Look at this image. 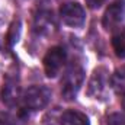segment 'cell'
I'll list each match as a JSON object with an SVG mask.
<instances>
[{"label": "cell", "mask_w": 125, "mask_h": 125, "mask_svg": "<svg viewBox=\"0 0 125 125\" xmlns=\"http://www.w3.org/2000/svg\"><path fill=\"white\" fill-rule=\"evenodd\" d=\"M84 82V70L79 62H71L61 80V94L65 100H73Z\"/></svg>", "instance_id": "1"}, {"label": "cell", "mask_w": 125, "mask_h": 125, "mask_svg": "<svg viewBox=\"0 0 125 125\" xmlns=\"http://www.w3.org/2000/svg\"><path fill=\"white\" fill-rule=\"evenodd\" d=\"M51 100V90L47 86L35 84L28 87L22 93V105L26 111H39L44 109Z\"/></svg>", "instance_id": "2"}, {"label": "cell", "mask_w": 125, "mask_h": 125, "mask_svg": "<svg viewBox=\"0 0 125 125\" xmlns=\"http://www.w3.org/2000/svg\"><path fill=\"white\" fill-rule=\"evenodd\" d=\"M60 16L62 22L71 28H82L86 22V12L83 6L76 1L64 3L60 9Z\"/></svg>", "instance_id": "3"}, {"label": "cell", "mask_w": 125, "mask_h": 125, "mask_svg": "<svg viewBox=\"0 0 125 125\" xmlns=\"http://www.w3.org/2000/svg\"><path fill=\"white\" fill-rule=\"evenodd\" d=\"M67 54L61 47H52L44 57V70L48 77H57L65 64Z\"/></svg>", "instance_id": "4"}, {"label": "cell", "mask_w": 125, "mask_h": 125, "mask_svg": "<svg viewBox=\"0 0 125 125\" xmlns=\"http://www.w3.org/2000/svg\"><path fill=\"white\" fill-rule=\"evenodd\" d=\"M124 19H125V0H116L105 10L103 18H102V25L106 31H112V29H116Z\"/></svg>", "instance_id": "5"}, {"label": "cell", "mask_w": 125, "mask_h": 125, "mask_svg": "<svg viewBox=\"0 0 125 125\" xmlns=\"http://www.w3.org/2000/svg\"><path fill=\"white\" fill-rule=\"evenodd\" d=\"M0 97H1V102L9 108H15L22 102V90L16 79H6L1 87Z\"/></svg>", "instance_id": "6"}, {"label": "cell", "mask_w": 125, "mask_h": 125, "mask_svg": "<svg viewBox=\"0 0 125 125\" xmlns=\"http://www.w3.org/2000/svg\"><path fill=\"white\" fill-rule=\"evenodd\" d=\"M33 28L39 35L48 36L57 31V21L51 10H39L33 21Z\"/></svg>", "instance_id": "7"}, {"label": "cell", "mask_w": 125, "mask_h": 125, "mask_svg": "<svg viewBox=\"0 0 125 125\" xmlns=\"http://www.w3.org/2000/svg\"><path fill=\"white\" fill-rule=\"evenodd\" d=\"M108 86V71L105 67H99L96 68L89 80V86H87V93L94 99L102 97Z\"/></svg>", "instance_id": "8"}, {"label": "cell", "mask_w": 125, "mask_h": 125, "mask_svg": "<svg viewBox=\"0 0 125 125\" xmlns=\"http://www.w3.org/2000/svg\"><path fill=\"white\" fill-rule=\"evenodd\" d=\"M60 122L61 125H90L89 118L79 111H65L62 112V115L60 116Z\"/></svg>", "instance_id": "9"}, {"label": "cell", "mask_w": 125, "mask_h": 125, "mask_svg": "<svg viewBox=\"0 0 125 125\" xmlns=\"http://www.w3.org/2000/svg\"><path fill=\"white\" fill-rule=\"evenodd\" d=\"M112 48L116 57L125 58V26H118L112 35Z\"/></svg>", "instance_id": "10"}, {"label": "cell", "mask_w": 125, "mask_h": 125, "mask_svg": "<svg viewBox=\"0 0 125 125\" xmlns=\"http://www.w3.org/2000/svg\"><path fill=\"white\" fill-rule=\"evenodd\" d=\"M111 86L118 94H125V65L116 68L111 77Z\"/></svg>", "instance_id": "11"}, {"label": "cell", "mask_w": 125, "mask_h": 125, "mask_svg": "<svg viewBox=\"0 0 125 125\" xmlns=\"http://www.w3.org/2000/svg\"><path fill=\"white\" fill-rule=\"evenodd\" d=\"M19 33H21V22L19 21H15L10 26V31L7 35V42L9 45L12 47L15 42H18V38H19Z\"/></svg>", "instance_id": "12"}, {"label": "cell", "mask_w": 125, "mask_h": 125, "mask_svg": "<svg viewBox=\"0 0 125 125\" xmlns=\"http://www.w3.org/2000/svg\"><path fill=\"white\" fill-rule=\"evenodd\" d=\"M108 125H125V115H122V114H112L108 118Z\"/></svg>", "instance_id": "13"}, {"label": "cell", "mask_w": 125, "mask_h": 125, "mask_svg": "<svg viewBox=\"0 0 125 125\" xmlns=\"http://www.w3.org/2000/svg\"><path fill=\"white\" fill-rule=\"evenodd\" d=\"M0 125H13V121L7 114L0 112Z\"/></svg>", "instance_id": "14"}, {"label": "cell", "mask_w": 125, "mask_h": 125, "mask_svg": "<svg viewBox=\"0 0 125 125\" xmlns=\"http://www.w3.org/2000/svg\"><path fill=\"white\" fill-rule=\"evenodd\" d=\"M103 3H105V0H86V4H87L90 9H97V7H100Z\"/></svg>", "instance_id": "15"}, {"label": "cell", "mask_w": 125, "mask_h": 125, "mask_svg": "<svg viewBox=\"0 0 125 125\" xmlns=\"http://www.w3.org/2000/svg\"><path fill=\"white\" fill-rule=\"evenodd\" d=\"M122 106H124V109H125V94H124V99H122Z\"/></svg>", "instance_id": "16"}]
</instances>
